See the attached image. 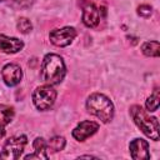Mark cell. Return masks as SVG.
<instances>
[{
  "label": "cell",
  "instance_id": "cell-1",
  "mask_svg": "<svg viewBox=\"0 0 160 160\" xmlns=\"http://www.w3.org/2000/svg\"><path fill=\"white\" fill-rule=\"evenodd\" d=\"M66 68L61 56L56 54L45 55L41 64V79L49 85L60 84L65 76Z\"/></svg>",
  "mask_w": 160,
  "mask_h": 160
},
{
  "label": "cell",
  "instance_id": "cell-2",
  "mask_svg": "<svg viewBox=\"0 0 160 160\" xmlns=\"http://www.w3.org/2000/svg\"><path fill=\"white\" fill-rule=\"evenodd\" d=\"M130 115L138 128L151 140H159V121L155 116H150L148 110H144L140 105H132L130 108Z\"/></svg>",
  "mask_w": 160,
  "mask_h": 160
},
{
  "label": "cell",
  "instance_id": "cell-3",
  "mask_svg": "<svg viewBox=\"0 0 160 160\" xmlns=\"http://www.w3.org/2000/svg\"><path fill=\"white\" fill-rule=\"evenodd\" d=\"M86 109L88 111L100 119L102 122H109L112 120L114 116V105L111 100L100 92L91 94L86 100Z\"/></svg>",
  "mask_w": 160,
  "mask_h": 160
},
{
  "label": "cell",
  "instance_id": "cell-4",
  "mask_svg": "<svg viewBox=\"0 0 160 160\" xmlns=\"http://www.w3.org/2000/svg\"><path fill=\"white\" fill-rule=\"evenodd\" d=\"M28 140L25 135H19V136H11L9 138L4 146L2 150L0 151V159L4 160H16L20 158V155L24 151V148L26 145Z\"/></svg>",
  "mask_w": 160,
  "mask_h": 160
},
{
  "label": "cell",
  "instance_id": "cell-5",
  "mask_svg": "<svg viewBox=\"0 0 160 160\" xmlns=\"http://www.w3.org/2000/svg\"><path fill=\"white\" fill-rule=\"evenodd\" d=\"M56 100V91L49 84L38 86L32 92V101L34 105L39 110H48L50 109Z\"/></svg>",
  "mask_w": 160,
  "mask_h": 160
},
{
  "label": "cell",
  "instance_id": "cell-6",
  "mask_svg": "<svg viewBox=\"0 0 160 160\" xmlns=\"http://www.w3.org/2000/svg\"><path fill=\"white\" fill-rule=\"evenodd\" d=\"M75 36H76V30L70 26L54 29L49 34V39H50L51 44H54L55 46H59V48L70 45L72 42V40L75 39Z\"/></svg>",
  "mask_w": 160,
  "mask_h": 160
},
{
  "label": "cell",
  "instance_id": "cell-7",
  "mask_svg": "<svg viewBox=\"0 0 160 160\" xmlns=\"http://www.w3.org/2000/svg\"><path fill=\"white\" fill-rule=\"evenodd\" d=\"M101 12L105 14V8H98L94 2H88L82 10V22L88 28H95L99 25Z\"/></svg>",
  "mask_w": 160,
  "mask_h": 160
},
{
  "label": "cell",
  "instance_id": "cell-8",
  "mask_svg": "<svg viewBox=\"0 0 160 160\" xmlns=\"http://www.w3.org/2000/svg\"><path fill=\"white\" fill-rule=\"evenodd\" d=\"M99 130V124L91 120H84L72 130V138L78 141H84Z\"/></svg>",
  "mask_w": 160,
  "mask_h": 160
},
{
  "label": "cell",
  "instance_id": "cell-9",
  "mask_svg": "<svg viewBox=\"0 0 160 160\" xmlns=\"http://www.w3.org/2000/svg\"><path fill=\"white\" fill-rule=\"evenodd\" d=\"M1 76L8 86H15L22 79V70L18 64H6L1 70Z\"/></svg>",
  "mask_w": 160,
  "mask_h": 160
},
{
  "label": "cell",
  "instance_id": "cell-10",
  "mask_svg": "<svg viewBox=\"0 0 160 160\" xmlns=\"http://www.w3.org/2000/svg\"><path fill=\"white\" fill-rule=\"evenodd\" d=\"M129 149H130L131 158L134 160H145L150 158L149 144L142 139H134L129 144Z\"/></svg>",
  "mask_w": 160,
  "mask_h": 160
},
{
  "label": "cell",
  "instance_id": "cell-11",
  "mask_svg": "<svg viewBox=\"0 0 160 160\" xmlns=\"http://www.w3.org/2000/svg\"><path fill=\"white\" fill-rule=\"evenodd\" d=\"M24 48V42L18 38H9L0 34V52L15 54Z\"/></svg>",
  "mask_w": 160,
  "mask_h": 160
},
{
  "label": "cell",
  "instance_id": "cell-12",
  "mask_svg": "<svg viewBox=\"0 0 160 160\" xmlns=\"http://www.w3.org/2000/svg\"><path fill=\"white\" fill-rule=\"evenodd\" d=\"M34 146V154L26 155L25 159H48V154H46V149H48V144L42 138H36L32 142Z\"/></svg>",
  "mask_w": 160,
  "mask_h": 160
},
{
  "label": "cell",
  "instance_id": "cell-13",
  "mask_svg": "<svg viewBox=\"0 0 160 160\" xmlns=\"http://www.w3.org/2000/svg\"><path fill=\"white\" fill-rule=\"evenodd\" d=\"M142 54L150 58H158L160 55V44L159 41H146L141 46Z\"/></svg>",
  "mask_w": 160,
  "mask_h": 160
},
{
  "label": "cell",
  "instance_id": "cell-14",
  "mask_svg": "<svg viewBox=\"0 0 160 160\" xmlns=\"http://www.w3.org/2000/svg\"><path fill=\"white\" fill-rule=\"evenodd\" d=\"M14 118V109L9 105L0 104V126L5 128V125L10 124Z\"/></svg>",
  "mask_w": 160,
  "mask_h": 160
},
{
  "label": "cell",
  "instance_id": "cell-15",
  "mask_svg": "<svg viewBox=\"0 0 160 160\" xmlns=\"http://www.w3.org/2000/svg\"><path fill=\"white\" fill-rule=\"evenodd\" d=\"M160 95H159V90L155 89L154 92L146 99V102H145V106H146V110L149 112H152V111H156L158 108H159V104H160Z\"/></svg>",
  "mask_w": 160,
  "mask_h": 160
},
{
  "label": "cell",
  "instance_id": "cell-16",
  "mask_svg": "<svg viewBox=\"0 0 160 160\" xmlns=\"http://www.w3.org/2000/svg\"><path fill=\"white\" fill-rule=\"evenodd\" d=\"M65 144H66V141H65V139L62 136H54V138H51L49 140L48 148L50 150H52L54 152H56V151H61L65 148Z\"/></svg>",
  "mask_w": 160,
  "mask_h": 160
},
{
  "label": "cell",
  "instance_id": "cell-17",
  "mask_svg": "<svg viewBox=\"0 0 160 160\" xmlns=\"http://www.w3.org/2000/svg\"><path fill=\"white\" fill-rule=\"evenodd\" d=\"M18 30H19L20 32H22V34L30 32V31L32 30V24H31V21H30L29 19H26V18H20V19L18 20Z\"/></svg>",
  "mask_w": 160,
  "mask_h": 160
},
{
  "label": "cell",
  "instance_id": "cell-18",
  "mask_svg": "<svg viewBox=\"0 0 160 160\" xmlns=\"http://www.w3.org/2000/svg\"><path fill=\"white\" fill-rule=\"evenodd\" d=\"M138 14L142 18H149L151 14H152V8L150 5H140L138 8Z\"/></svg>",
  "mask_w": 160,
  "mask_h": 160
},
{
  "label": "cell",
  "instance_id": "cell-19",
  "mask_svg": "<svg viewBox=\"0 0 160 160\" xmlns=\"http://www.w3.org/2000/svg\"><path fill=\"white\" fill-rule=\"evenodd\" d=\"M10 1L19 8H30L34 2V0H10Z\"/></svg>",
  "mask_w": 160,
  "mask_h": 160
},
{
  "label": "cell",
  "instance_id": "cell-20",
  "mask_svg": "<svg viewBox=\"0 0 160 160\" xmlns=\"http://www.w3.org/2000/svg\"><path fill=\"white\" fill-rule=\"evenodd\" d=\"M4 135H5V128H1V126H0V139H1Z\"/></svg>",
  "mask_w": 160,
  "mask_h": 160
},
{
  "label": "cell",
  "instance_id": "cell-21",
  "mask_svg": "<svg viewBox=\"0 0 160 160\" xmlns=\"http://www.w3.org/2000/svg\"><path fill=\"white\" fill-rule=\"evenodd\" d=\"M0 1H5V0H0Z\"/></svg>",
  "mask_w": 160,
  "mask_h": 160
}]
</instances>
